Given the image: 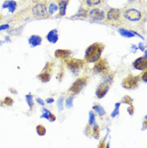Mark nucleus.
<instances>
[{
  "instance_id": "f257e3e1",
  "label": "nucleus",
  "mask_w": 147,
  "mask_h": 148,
  "mask_svg": "<svg viewBox=\"0 0 147 148\" xmlns=\"http://www.w3.org/2000/svg\"><path fill=\"white\" fill-rule=\"evenodd\" d=\"M104 50V45L101 43H94L85 51V60L88 62H96L101 58Z\"/></svg>"
},
{
  "instance_id": "f03ea898",
  "label": "nucleus",
  "mask_w": 147,
  "mask_h": 148,
  "mask_svg": "<svg viewBox=\"0 0 147 148\" xmlns=\"http://www.w3.org/2000/svg\"><path fill=\"white\" fill-rule=\"evenodd\" d=\"M88 78L87 77H82L81 78H78L77 80L72 84V85L70 87V89H68V92L72 95L78 94L86 85L87 82H88Z\"/></svg>"
},
{
  "instance_id": "7ed1b4c3",
  "label": "nucleus",
  "mask_w": 147,
  "mask_h": 148,
  "mask_svg": "<svg viewBox=\"0 0 147 148\" xmlns=\"http://www.w3.org/2000/svg\"><path fill=\"white\" fill-rule=\"evenodd\" d=\"M65 62H66L68 68L74 73L81 70L84 66V64H85L84 60H82L69 59V58H67L65 60Z\"/></svg>"
},
{
  "instance_id": "20e7f679",
  "label": "nucleus",
  "mask_w": 147,
  "mask_h": 148,
  "mask_svg": "<svg viewBox=\"0 0 147 148\" xmlns=\"http://www.w3.org/2000/svg\"><path fill=\"white\" fill-rule=\"evenodd\" d=\"M32 13L35 16L39 17V18H45L48 15L47 7L43 3H37L36 5H35L32 8Z\"/></svg>"
},
{
  "instance_id": "39448f33",
  "label": "nucleus",
  "mask_w": 147,
  "mask_h": 148,
  "mask_svg": "<svg viewBox=\"0 0 147 148\" xmlns=\"http://www.w3.org/2000/svg\"><path fill=\"white\" fill-rule=\"evenodd\" d=\"M138 82H139L138 76L129 75L127 77L124 79V81L122 82V85L126 89H133L137 86Z\"/></svg>"
},
{
  "instance_id": "423d86ee",
  "label": "nucleus",
  "mask_w": 147,
  "mask_h": 148,
  "mask_svg": "<svg viewBox=\"0 0 147 148\" xmlns=\"http://www.w3.org/2000/svg\"><path fill=\"white\" fill-rule=\"evenodd\" d=\"M124 17L129 21L137 22L139 21L142 18V14L136 9H128L124 12Z\"/></svg>"
},
{
  "instance_id": "0eeeda50",
  "label": "nucleus",
  "mask_w": 147,
  "mask_h": 148,
  "mask_svg": "<svg viewBox=\"0 0 147 148\" xmlns=\"http://www.w3.org/2000/svg\"><path fill=\"white\" fill-rule=\"evenodd\" d=\"M108 70V64L105 59H101L96 60L95 65L93 67V72L96 73H105Z\"/></svg>"
},
{
  "instance_id": "6e6552de",
  "label": "nucleus",
  "mask_w": 147,
  "mask_h": 148,
  "mask_svg": "<svg viewBox=\"0 0 147 148\" xmlns=\"http://www.w3.org/2000/svg\"><path fill=\"white\" fill-rule=\"evenodd\" d=\"M89 17L92 20L95 21H102L105 18V12L101 9L99 8H93L91 11H89Z\"/></svg>"
},
{
  "instance_id": "1a4fd4ad",
  "label": "nucleus",
  "mask_w": 147,
  "mask_h": 148,
  "mask_svg": "<svg viewBox=\"0 0 147 148\" xmlns=\"http://www.w3.org/2000/svg\"><path fill=\"white\" fill-rule=\"evenodd\" d=\"M52 64L51 63H48L47 65L45 66L43 72L41 73L38 77L40 80L41 82H48L50 81V78H51V69H52Z\"/></svg>"
},
{
  "instance_id": "9d476101",
  "label": "nucleus",
  "mask_w": 147,
  "mask_h": 148,
  "mask_svg": "<svg viewBox=\"0 0 147 148\" xmlns=\"http://www.w3.org/2000/svg\"><path fill=\"white\" fill-rule=\"evenodd\" d=\"M106 17L109 21H118L121 17V11L119 9H109V11L107 12Z\"/></svg>"
},
{
  "instance_id": "9b49d317",
  "label": "nucleus",
  "mask_w": 147,
  "mask_h": 148,
  "mask_svg": "<svg viewBox=\"0 0 147 148\" xmlns=\"http://www.w3.org/2000/svg\"><path fill=\"white\" fill-rule=\"evenodd\" d=\"M133 67L138 70H146L147 61L146 57H139L133 62Z\"/></svg>"
},
{
  "instance_id": "f8f14e48",
  "label": "nucleus",
  "mask_w": 147,
  "mask_h": 148,
  "mask_svg": "<svg viewBox=\"0 0 147 148\" xmlns=\"http://www.w3.org/2000/svg\"><path fill=\"white\" fill-rule=\"evenodd\" d=\"M109 85H107L106 83H103L101 85H100L99 87L97 88L96 91V97L98 98H102L104 97L106 95V93L109 91Z\"/></svg>"
},
{
  "instance_id": "ddd939ff",
  "label": "nucleus",
  "mask_w": 147,
  "mask_h": 148,
  "mask_svg": "<svg viewBox=\"0 0 147 148\" xmlns=\"http://www.w3.org/2000/svg\"><path fill=\"white\" fill-rule=\"evenodd\" d=\"M47 40L52 44H55L59 40L57 29H53L52 31H50L47 35Z\"/></svg>"
},
{
  "instance_id": "4468645a",
  "label": "nucleus",
  "mask_w": 147,
  "mask_h": 148,
  "mask_svg": "<svg viewBox=\"0 0 147 148\" xmlns=\"http://www.w3.org/2000/svg\"><path fill=\"white\" fill-rule=\"evenodd\" d=\"M17 8V3L14 0H7L4 2L3 4V8H7L8 9L9 12L13 13Z\"/></svg>"
},
{
  "instance_id": "2eb2a0df",
  "label": "nucleus",
  "mask_w": 147,
  "mask_h": 148,
  "mask_svg": "<svg viewBox=\"0 0 147 148\" xmlns=\"http://www.w3.org/2000/svg\"><path fill=\"white\" fill-rule=\"evenodd\" d=\"M72 54V51L68 49H58L55 52V56L57 58L67 59Z\"/></svg>"
},
{
  "instance_id": "dca6fc26",
  "label": "nucleus",
  "mask_w": 147,
  "mask_h": 148,
  "mask_svg": "<svg viewBox=\"0 0 147 148\" xmlns=\"http://www.w3.org/2000/svg\"><path fill=\"white\" fill-rule=\"evenodd\" d=\"M28 43L31 47H37L39 45H41L42 43V38L40 36H37V35H32L30 37L29 40H28Z\"/></svg>"
},
{
  "instance_id": "f3484780",
  "label": "nucleus",
  "mask_w": 147,
  "mask_h": 148,
  "mask_svg": "<svg viewBox=\"0 0 147 148\" xmlns=\"http://www.w3.org/2000/svg\"><path fill=\"white\" fill-rule=\"evenodd\" d=\"M68 6V0H60L59 2L58 9L59 11V15H66V8Z\"/></svg>"
},
{
  "instance_id": "a211bd4d",
  "label": "nucleus",
  "mask_w": 147,
  "mask_h": 148,
  "mask_svg": "<svg viewBox=\"0 0 147 148\" xmlns=\"http://www.w3.org/2000/svg\"><path fill=\"white\" fill-rule=\"evenodd\" d=\"M118 32L121 34L122 36L128 37V38H131V37L134 36V32H132L130 31L124 29V28H120L118 30Z\"/></svg>"
},
{
  "instance_id": "6ab92c4d",
  "label": "nucleus",
  "mask_w": 147,
  "mask_h": 148,
  "mask_svg": "<svg viewBox=\"0 0 147 148\" xmlns=\"http://www.w3.org/2000/svg\"><path fill=\"white\" fill-rule=\"evenodd\" d=\"M58 10V6L55 3H51L49 5V7H48V13H49V15H52L53 14H55V12L57 11Z\"/></svg>"
},
{
  "instance_id": "aec40b11",
  "label": "nucleus",
  "mask_w": 147,
  "mask_h": 148,
  "mask_svg": "<svg viewBox=\"0 0 147 148\" xmlns=\"http://www.w3.org/2000/svg\"><path fill=\"white\" fill-rule=\"evenodd\" d=\"M101 0H86V4L88 7H93L101 3Z\"/></svg>"
},
{
  "instance_id": "412c9836",
  "label": "nucleus",
  "mask_w": 147,
  "mask_h": 148,
  "mask_svg": "<svg viewBox=\"0 0 147 148\" xmlns=\"http://www.w3.org/2000/svg\"><path fill=\"white\" fill-rule=\"evenodd\" d=\"M26 100L27 104H28V106H30V108L33 107L34 101H33V97H32L31 94H27V95H26Z\"/></svg>"
},
{
  "instance_id": "4be33fe9",
  "label": "nucleus",
  "mask_w": 147,
  "mask_h": 148,
  "mask_svg": "<svg viewBox=\"0 0 147 148\" xmlns=\"http://www.w3.org/2000/svg\"><path fill=\"white\" fill-rule=\"evenodd\" d=\"M12 104H13V99L11 97H6L3 100V105L10 106Z\"/></svg>"
},
{
  "instance_id": "5701e85b",
  "label": "nucleus",
  "mask_w": 147,
  "mask_h": 148,
  "mask_svg": "<svg viewBox=\"0 0 147 148\" xmlns=\"http://www.w3.org/2000/svg\"><path fill=\"white\" fill-rule=\"evenodd\" d=\"M93 109L95 110L98 114H99L101 116H102V115H104L105 114V110L103 109V107L102 106H95L94 107H93Z\"/></svg>"
},
{
  "instance_id": "b1692460",
  "label": "nucleus",
  "mask_w": 147,
  "mask_h": 148,
  "mask_svg": "<svg viewBox=\"0 0 147 148\" xmlns=\"http://www.w3.org/2000/svg\"><path fill=\"white\" fill-rule=\"evenodd\" d=\"M36 130L37 133L39 134L40 135H44L45 133H46V129L43 126H41V125H39V126H37Z\"/></svg>"
},
{
  "instance_id": "393cba45",
  "label": "nucleus",
  "mask_w": 147,
  "mask_h": 148,
  "mask_svg": "<svg viewBox=\"0 0 147 148\" xmlns=\"http://www.w3.org/2000/svg\"><path fill=\"white\" fill-rule=\"evenodd\" d=\"M72 102H73V97L71 96L66 100V106L68 108H71L72 106Z\"/></svg>"
},
{
  "instance_id": "a878e982",
  "label": "nucleus",
  "mask_w": 147,
  "mask_h": 148,
  "mask_svg": "<svg viewBox=\"0 0 147 148\" xmlns=\"http://www.w3.org/2000/svg\"><path fill=\"white\" fill-rule=\"evenodd\" d=\"M132 98L129 96H125L123 97V99H122V102H124L125 104H132Z\"/></svg>"
},
{
  "instance_id": "bb28decb",
  "label": "nucleus",
  "mask_w": 147,
  "mask_h": 148,
  "mask_svg": "<svg viewBox=\"0 0 147 148\" xmlns=\"http://www.w3.org/2000/svg\"><path fill=\"white\" fill-rule=\"evenodd\" d=\"M119 107H120V103H117L116 104V107H115V110L113 112L112 114V117H115L119 114Z\"/></svg>"
},
{
  "instance_id": "cd10ccee",
  "label": "nucleus",
  "mask_w": 147,
  "mask_h": 148,
  "mask_svg": "<svg viewBox=\"0 0 147 148\" xmlns=\"http://www.w3.org/2000/svg\"><path fill=\"white\" fill-rule=\"evenodd\" d=\"M88 15V12L86 10H84V9H81L79 11V13H78L77 15H81V17H86Z\"/></svg>"
},
{
  "instance_id": "c85d7f7f",
  "label": "nucleus",
  "mask_w": 147,
  "mask_h": 148,
  "mask_svg": "<svg viewBox=\"0 0 147 148\" xmlns=\"http://www.w3.org/2000/svg\"><path fill=\"white\" fill-rule=\"evenodd\" d=\"M63 100H64V97H59V99L58 100V106H59V110L63 109Z\"/></svg>"
},
{
  "instance_id": "c756f323",
  "label": "nucleus",
  "mask_w": 147,
  "mask_h": 148,
  "mask_svg": "<svg viewBox=\"0 0 147 148\" xmlns=\"http://www.w3.org/2000/svg\"><path fill=\"white\" fill-rule=\"evenodd\" d=\"M89 115H90V120H89V123L90 124H92L93 123V122H94V114L92 113V112H90V114H89Z\"/></svg>"
},
{
  "instance_id": "7c9ffc66",
  "label": "nucleus",
  "mask_w": 147,
  "mask_h": 148,
  "mask_svg": "<svg viewBox=\"0 0 147 148\" xmlns=\"http://www.w3.org/2000/svg\"><path fill=\"white\" fill-rule=\"evenodd\" d=\"M9 27H10V25H9V24H3V25L0 26V31L8 29Z\"/></svg>"
},
{
  "instance_id": "2f4dec72",
  "label": "nucleus",
  "mask_w": 147,
  "mask_h": 148,
  "mask_svg": "<svg viewBox=\"0 0 147 148\" xmlns=\"http://www.w3.org/2000/svg\"><path fill=\"white\" fill-rule=\"evenodd\" d=\"M36 101H37V102H38V103L40 104L41 106H44V101H43L41 100V99H40V98H37Z\"/></svg>"
},
{
  "instance_id": "473e14b6",
  "label": "nucleus",
  "mask_w": 147,
  "mask_h": 148,
  "mask_svg": "<svg viewBox=\"0 0 147 148\" xmlns=\"http://www.w3.org/2000/svg\"><path fill=\"white\" fill-rule=\"evenodd\" d=\"M46 101L48 102V103H52V102H54V99L53 98H48Z\"/></svg>"
},
{
  "instance_id": "72a5a7b5",
  "label": "nucleus",
  "mask_w": 147,
  "mask_h": 148,
  "mask_svg": "<svg viewBox=\"0 0 147 148\" xmlns=\"http://www.w3.org/2000/svg\"><path fill=\"white\" fill-rule=\"evenodd\" d=\"M142 79L145 82H146V71L145 72V73H143V76H142Z\"/></svg>"
},
{
  "instance_id": "f704fd0d",
  "label": "nucleus",
  "mask_w": 147,
  "mask_h": 148,
  "mask_svg": "<svg viewBox=\"0 0 147 148\" xmlns=\"http://www.w3.org/2000/svg\"><path fill=\"white\" fill-rule=\"evenodd\" d=\"M129 1H130V2H133V1H135V0H129Z\"/></svg>"
},
{
  "instance_id": "c9c22d12",
  "label": "nucleus",
  "mask_w": 147,
  "mask_h": 148,
  "mask_svg": "<svg viewBox=\"0 0 147 148\" xmlns=\"http://www.w3.org/2000/svg\"><path fill=\"white\" fill-rule=\"evenodd\" d=\"M1 18H2V16H1V15H0V20H1Z\"/></svg>"
}]
</instances>
